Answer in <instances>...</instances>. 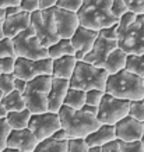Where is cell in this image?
I'll return each instance as SVG.
<instances>
[{
    "label": "cell",
    "mask_w": 144,
    "mask_h": 152,
    "mask_svg": "<svg viewBox=\"0 0 144 152\" xmlns=\"http://www.w3.org/2000/svg\"><path fill=\"white\" fill-rule=\"evenodd\" d=\"M111 4L112 0H83L77 11L80 25L99 31L101 28L119 23V18L112 14Z\"/></svg>",
    "instance_id": "cell-1"
},
{
    "label": "cell",
    "mask_w": 144,
    "mask_h": 152,
    "mask_svg": "<svg viewBox=\"0 0 144 152\" xmlns=\"http://www.w3.org/2000/svg\"><path fill=\"white\" fill-rule=\"evenodd\" d=\"M57 115L60 119L62 129L67 133L69 138H85L101 126L97 116L90 115L81 109H71L63 105Z\"/></svg>",
    "instance_id": "cell-2"
},
{
    "label": "cell",
    "mask_w": 144,
    "mask_h": 152,
    "mask_svg": "<svg viewBox=\"0 0 144 152\" xmlns=\"http://www.w3.org/2000/svg\"><path fill=\"white\" fill-rule=\"evenodd\" d=\"M105 92L120 99L136 101L144 98L143 78L130 73L129 70H120L119 73L109 74L105 85Z\"/></svg>",
    "instance_id": "cell-3"
},
{
    "label": "cell",
    "mask_w": 144,
    "mask_h": 152,
    "mask_svg": "<svg viewBox=\"0 0 144 152\" xmlns=\"http://www.w3.org/2000/svg\"><path fill=\"white\" fill-rule=\"evenodd\" d=\"M108 75L109 74L104 67H97L81 60L76 63V69L69 80L70 88H76L81 91H88L95 88V89L105 91Z\"/></svg>",
    "instance_id": "cell-4"
},
{
    "label": "cell",
    "mask_w": 144,
    "mask_h": 152,
    "mask_svg": "<svg viewBox=\"0 0 144 152\" xmlns=\"http://www.w3.org/2000/svg\"><path fill=\"white\" fill-rule=\"evenodd\" d=\"M52 75H38L27 81L23 92L25 107L31 113L48 112V94L51 89Z\"/></svg>",
    "instance_id": "cell-5"
},
{
    "label": "cell",
    "mask_w": 144,
    "mask_h": 152,
    "mask_svg": "<svg viewBox=\"0 0 144 152\" xmlns=\"http://www.w3.org/2000/svg\"><path fill=\"white\" fill-rule=\"evenodd\" d=\"M13 46L15 57H25V59L32 60L49 57L48 48L41 45V42L37 38L35 31L31 25L13 38Z\"/></svg>",
    "instance_id": "cell-6"
},
{
    "label": "cell",
    "mask_w": 144,
    "mask_h": 152,
    "mask_svg": "<svg viewBox=\"0 0 144 152\" xmlns=\"http://www.w3.org/2000/svg\"><path fill=\"white\" fill-rule=\"evenodd\" d=\"M31 27L34 28L35 35L39 39L42 46L49 48L60 39L56 31L53 9H39L31 13Z\"/></svg>",
    "instance_id": "cell-7"
},
{
    "label": "cell",
    "mask_w": 144,
    "mask_h": 152,
    "mask_svg": "<svg viewBox=\"0 0 144 152\" xmlns=\"http://www.w3.org/2000/svg\"><path fill=\"white\" fill-rule=\"evenodd\" d=\"M118 48L127 55L144 53V14H137L134 21L118 35Z\"/></svg>",
    "instance_id": "cell-8"
},
{
    "label": "cell",
    "mask_w": 144,
    "mask_h": 152,
    "mask_svg": "<svg viewBox=\"0 0 144 152\" xmlns=\"http://www.w3.org/2000/svg\"><path fill=\"white\" fill-rule=\"evenodd\" d=\"M130 101L120 99L109 94H104V98L98 106L97 119L101 124H116L118 121L129 115Z\"/></svg>",
    "instance_id": "cell-9"
},
{
    "label": "cell",
    "mask_w": 144,
    "mask_h": 152,
    "mask_svg": "<svg viewBox=\"0 0 144 152\" xmlns=\"http://www.w3.org/2000/svg\"><path fill=\"white\" fill-rule=\"evenodd\" d=\"M52 61L51 57L45 59H25V57H15L14 63V77L23 78L25 81L35 78L38 75H52Z\"/></svg>",
    "instance_id": "cell-10"
},
{
    "label": "cell",
    "mask_w": 144,
    "mask_h": 152,
    "mask_svg": "<svg viewBox=\"0 0 144 152\" xmlns=\"http://www.w3.org/2000/svg\"><path fill=\"white\" fill-rule=\"evenodd\" d=\"M62 127L60 119L57 113L53 112H43V113H32L29 123H28V129L34 133L37 137L38 142L42 140H46L53 135L56 130Z\"/></svg>",
    "instance_id": "cell-11"
},
{
    "label": "cell",
    "mask_w": 144,
    "mask_h": 152,
    "mask_svg": "<svg viewBox=\"0 0 144 152\" xmlns=\"http://www.w3.org/2000/svg\"><path fill=\"white\" fill-rule=\"evenodd\" d=\"M53 17H55V25L56 31L59 38H65V39H70L73 37V34L76 32L77 27L80 25L77 13L74 11H69L65 9H59L53 6Z\"/></svg>",
    "instance_id": "cell-12"
},
{
    "label": "cell",
    "mask_w": 144,
    "mask_h": 152,
    "mask_svg": "<svg viewBox=\"0 0 144 152\" xmlns=\"http://www.w3.org/2000/svg\"><path fill=\"white\" fill-rule=\"evenodd\" d=\"M118 48V41L113 39H107L98 35V38L94 42V46L88 53L84 56V61H87L90 64H94L97 67H104L105 60L109 56L111 52H113Z\"/></svg>",
    "instance_id": "cell-13"
},
{
    "label": "cell",
    "mask_w": 144,
    "mask_h": 152,
    "mask_svg": "<svg viewBox=\"0 0 144 152\" xmlns=\"http://www.w3.org/2000/svg\"><path fill=\"white\" fill-rule=\"evenodd\" d=\"M143 121H139L129 115L120 119L115 124L116 140H120V141H139L143 137Z\"/></svg>",
    "instance_id": "cell-14"
},
{
    "label": "cell",
    "mask_w": 144,
    "mask_h": 152,
    "mask_svg": "<svg viewBox=\"0 0 144 152\" xmlns=\"http://www.w3.org/2000/svg\"><path fill=\"white\" fill-rule=\"evenodd\" d=\"M69 88H70L69 80L52 77L51 89H49V94H48V110L53 112V113H57L60 110Z\"/></svg>",
    "instance_id": "cell-15"
},
{
    "label": "cell",
    "mask_w": 144,
    "mask_h": 152,
    "mask_svg": "<svg viewBox=\"0 0 144 152\" xmlns=\"http://www.w3.org/2000/svg\"><path fill=\"white\" fill-rule=\"evenodd\" d=\"M37 144V137L28 127L21 130H11L7 138V147L17 148L23 152H34Z\"/></svg>",
    "instance_id": "cell-16"
},
{
    "label": "cell",
    "mask_w": 144,
    "mask_h": 152,
    "mask_svg": "<svg viewBox=\"0 0 144 152\" xmlns=\"http://www.w3.org/2000/svg\"><path fill=\"white\" fill-rule=\"evenodd\" d=\"M29 25H31V14L27 11H20L3 20V34L4 37L13 39L17 34L27 29Z\"/></svg>",
    "instance_id": "cell-17"
},
{
    "label": "cell",
    "mask_w": 144,
    "mask_h": 152,
    "mask_svg": "<svg viewBox=\"0 0 144 152\" xmlns=\"http://www.w3.org/2000/svg\"><path fill=\"white\" fill-rule=\"evenodd\" d=\"M98 38V31L95 29H90L83 25H79L73 37L70 38L71 45L76 50H80L83 53H88L91 48L94 46V42Z\"/></svg>",
    "instance_id": "cell-18"
},
{
    "label": "cell",
    "mask_w": 144,
    "mask_h": 152,
    "mask_svg": "<svg viewBox=\"0 0 144 152\" xmlns=\"http://www.w3.org/2000/svg\"><path fill=\"white\" fill-rule=\"evenodd\" d=\"M85 142L88 147H104L105 144L112 142L116 140L115 126L113 124H101L95 131L85 137Z\"/></svg>",
    "instance_id": "cell-19"
},
{
    "label": "cell",
    "mask_w": 144,
    "mask_h": 152,
    "mask_svg": "<svg viewBox=\"0 0 144 152\" xmlns=\"http://www.w3.org/2000/svg\"><path fill=\"white\" fill-rule=\"evenodd\" d=\"M76 60L74 55H66L57 59H53L52 61V77L57 78H66L70 80L71 74L76 69Z\"/></svg>",
    "instance_id": "cell-20"
},
{
    "label": "cell",
    "mask_w": 144,
    "mask_h": 152,
    "mask_svg": "<svg viewBox=\"0 0 144 152\" xmlns=\"http://www.w3.org/2000/svg\"><path fill=\"white\" fill-rule=\"evenodd\" d=\"M126 59H127V53L116 48L113 52L109 53V56L105 60L104 69L108 71V74H115L119 73L120 70H123L126 67Z\"/></svg>",
    "instance_id": "cell-21"
},
{
    "label": "cell",
    "mask_w": 144,
    "mask_h": 152,
    "mask_svg": "<svg viewBox=\"0 0 144 152\" xmlns=\"http://www.w3.org/2000/svg\"><path fill=\"white\" fill-rule=\"evenodd\" d=\"M31 112L28 110L27 107H24L23 110H15V112H7L6 115V120L11 130H21L27 129L29 119H31Z\"/></svg>",
    "instance_id": "cell-22"
},
{
    "label": "cell",
    "mask_w": 144,
    "mask_h": 152,
    "mask_svg": "<svg viewBox=\"0 0 144 152\" xmlns=\"http://www.w3.org/2000/svg\"><path fill=\"white\" fill-rule=\"evenodd\" d=\"M74 52L76 49L71 45V41L70 39H65V38H60L57 42H55L53 45H51L48 48V56L52 60L66 55H74Z\"/></svg>",
    "instance_id": "cell-23"
},
{
    "label": "cell",
    "mask_w": 144,
    "mask_h": 152,
    "mask_svg": "<svg viewBox=\"0 0 144 152\" xmlns=\"http://www.w3.org/2000/svg\"><path fill=\"white\" fill-rule=\"evenodd\" d=\"M1 105L4 106L7 112H15V110H23L25 107V101H24L23 94L13 89L11 92L6 94L1 98Z\"/></svg>",
    "instance_id": "cell-24"
},
{
    "label": "cell",
    "mask_w": 144,
    "mask_h": 152,
    "mask_svg": "<svg viewBox=\"0 0 144 152\" xmlns=\"http://www.w3.org/2000/svg\"><path fill=\"white\" fill-rule=\"evenodd\" d=\"M67 141H57L53 140L52 137L46 140H42L37 144V147L34 149V152H67Z\"/></svg>",
    "instance_id": "cell-25"
},
{
    "label": "cell",
    "mask_w": 144,
    "mask_h": 152,
    "mask_svg": "<svg viewBox=\"0 0 144 152\" xmlns=\"http://www.w3.org/2000/svg\"><path fill=\"white\" fill-rule=\"evenodd\" d=\"M63 105L69 106L71 109H81L85 105V91L76 89V88H69L66 94Z\"/></svg>",
    "instance_id": "cell-26"
},
{
    "label": "cell",
    "mask_w": 144,
    "mask_h": 152,
    "mask_svg": "<svg viewBox=\"0 0 144 152\" xmlns=\"http://www.w3.org/2000/svg\"><path fill=\"white\" fill-rule=\"evenodd\" d=\"M125 69L144 78V53L143 55H127Z\"/></svg>",
    "instance_id": "cell-27"
},
{
    "label": "cell",
    "mask_w": 144,
    "mask_h": 152,
    "mask_svg": "<svg viewBox=\"0 0 144 152\" xmlns=\"http://www.w3.org/2000/svg\"><path fill=\"white\" fill-rule=\"evenodd\" d=\"M129 116L134 117L139 121L144 123V102L143 99H136V101H130V106H129Z\"/></svg>",
    "instance_id": "cell-28"
},
{
    "label": "cell",
    "mask_w": 144,
    "mask_h": 152,
    "mask_svg": "<svg viewBox=\"0 0 144 152\" xmlns=\"http://www.w3.org/2000/svg\"><path fill=\"white\" fill-rule=\"evenodd\" d=\"M116 142L120 152H144L141 140H139V141H120V140H116Z\"/></svg>",
    "instance_id": "cell-29"
},
{
    "label": "cell",
    "mask_w": 144,
    "mask_h": 152,
    "mask_svg": "<svg viewBox=\"0 0 144 152\" xmlns=\"http://www.w3.org/2000/svg\"><path fill=\"white\" fill-rule=\"evenodd\" d=\"M0 57H15L11 38H1L0 39Z\"/></svg>",
    "instance_id": "cell-30"
},
{
    "label": "cell",
    "mask_w": 144,
    "mask_h": 152,
    "mask_svg": "<svg viewBox=\"0 0 144 152\" xmlns=\"http://www.w3.org/2000/svg\"><path fill=\"white\" fill-rule=\"evenodd\" d=\"M88 145L84 138H69L67 152H88Z\"/></svg>",
    "instance_id": "cell-31"
},
{
    "label": "cell",
    "mask_w": 144,
    "mask_h": 152,
    "mask_svg": "<svg viewBox=\"0 0 144 152\" xmlns=\"http://www.w3.org/2000/svg\"><path fill=\"white\" fill-rule=\"evenodd\" d=\"M104 94L105 91H101V89H88L85 91V103L88 105H94V106H99L101 101L104 98Z\"/></svg>",
    "instance_id": "cell-32"
},
{
    "label": "cell",
    "mask_w": 144,
    "mask_h": 152,
    "mask_svg": "<svg viewBox=\"0 0 144 152\" xmlns=\"http://www.w3.org/2000/svg\"><path fill=\"white\" fill-rule=\"evenodd\" d=\"M14 89V74H1L0 75V91L3 92V95L11 92Z\"/></svg>",
    "instance_id": "cell-33"
},
{
    "label": "cell",
    "mask_w": 144,
    "mask_h": 152,
    "mask_svg": "<svg viewBox=\"0 0 144 152\" xmlns=\"http://www.w3.org/2000/svg\"><path fill=\"white\" fill-rule=\"evenodd\" d=\"M136 17H137V14L130 11V10H127L120 18H119V23H118V35H119L122 31H125L126 28L129 27V25L136 20Z\"/></svg>",
    "instance_id": "cell-34"
},
{
    "label": "cell",
    "mask_w": 144,
    "mask_h": 152,
    "mask_svg": "<svg viewBox=\"0 0 144 152\" xmlns=\"http://www.w3.org/2000/svg\"><path fill=\"white\" fill-rule=\"evenodd\" d=\"M10 131H11V127L9 126L6 117L0 119V151L7 147V138H9Z\"/></svg>",
    "instance_id": "cell-35"
},
{
    "label": "cell",
    "mask_w": 144,
    "mask_h": 152,
    "mask_svg": "<svg viewBox=\"0 0 144 152\" xmlns=\"http://www.w3.org/2000/svg\"><path fill=\"white\" fill-rule=\"evenodd\" d=\"M81 4H83V0H57L56 1V7L69 10V11H74V13L79 11Z\"/></svg>",
    "instance_id": "cell-36"
},
{
    "label": "cell",
    "mask_w": 144,
    "mask_h": 152,
    "mask_svg": "<svg viewBox=\"0 0 144 152\" xmlns=\"http://www.w3.org/2000/svg\"><path fill=\"white\" fill-rule=\"evenodd\" d=\"M14 63H15V57H0V75L13 73Z\"/></svg>",
    "instance_id": "cell-37"
},
{
    "label": "cell",
    "mask_w": 144,
    "mask_h": 152,
    "mask_svg": "<svg viewBox=\"0 0 144 152\" xmlns=\"http://www.w3.org/2000/svg\"><path fill=\"white\" fill-rule=\"evenodd\" d=\"M98 35L102 38H107V39L118 41V23L113 24V25H109V27L101 28V29L98 31Z\"/></svg>",
    "instance_id": "cell-38"
},
{
    "label": "cell",
    "mask_w": 144,
    "mask_h": 152,
    "mask_svg": "<svg viewBox=\"0 0 144 152\" xmlns=\"http://www.w3.org/2000/svg\"><path fill=\"white\" fill-rule=\"evenodd\" d=\"M127 6H126V3L123 1V0H112V4H111V11L112 14L115 15V17H118V18H120L122 15L127 11Z\"/></svg>",
    "instance_id": "cell-39"
},
{
    "label": "cell",
    "mask_w": 144,
    "mask_h": 152,
    "mask_svg": "<svg viewBox=\"0 0 144 152\" xmlns=\"http://www.w3.org/2000/svg\"><path fill=\"white\" fill-rule=\"evenodd\" d=\"M20 9H21V11H27V13L31 14L39 10V0H21Z\"/></svg>",
    "instance_id": "cell-40"
},
{
    "label": "cell",
    "mask_w": 144,
    "mask_h": 152,
    "mask_svg": "<svg viewBox=\"0 0 144 152\" xmlns=\"http://www.w3.org/2000/svg\"><path fill=\"white\" fill-rule=\"evenodd\" d=\"M127 9L136 14H144V0H123Z\"/></svg>",
    "instance_id": "cell-41"
},
{
    "label": "cell",
    "mask_w": 144,
    "mask_h": 152,
    "mask_svg": "<svg viewBox=\"0 0 144 152\" xmlns=\"http://www.w3.org/2000/svg\"><path fill=\"white\" fill-rule=\"evenodd\" d=\"M25 85H27V81H25V80L14 77V89H15V91H18V92L23 94L24 89H25Z\"/></svg>",
    "instance_id": "cell-42"
},
{
    "label": "cell",
    "mask_w": 144,
    "mask_h": 152,
    "mask_svg": "<svg viewBox=\"0 0 144 152\" xmlns=\"http://www.w3.org/2000/svg\"><path fill=\"white\" fill-rule=\"evenodd\" d=\"M52 138H53V140H57V141H65V140H69V135H67V133H66L65 130L60 127L59 130H56L55 133H53Z\"/></svg>",
    "instance_id": "cell-43"
},
{
    "label": "cell",
    "mask_w": 144,
    "mask_h": 152,
    "mask_svg": "<svg viewBox=\"0 0 144 152\" xmlns=\"http://www.w3.org/2000/svg\"><path fill=\"white\" fill-rule=\"evenodd\" d=\"M102 152H120L119 151V147H118L116 140L112 141V142H108L102 147Z\"/></svg>",
    "instance_id": "cell-44"
},
{
    "label": "cell",
    "mask_w": 144,
    "mask_h": 152,
    "mask_svg": "<svg viewBox=\"0 0 144 152\" xmlns=\"http://www.w3.org/2000/svg\"><path fill=\"white\" fill-rule=\"evenodd\" d=\"M57 0H39V9L45 10V9H52L53 6H56Z\"/></svg>",
    "instance_id": "cell-45"
},
{
    "label": "cell",
    "mask_w": 144,
    "mask_h": 152,
    "mask_svg": "<svg viewBox=\"0 0 144 152\" xmlns=\"http://www.w3.org/2000/svg\"><path fill=\"white\" fill-rule=\"evenodd\" d=\"M81 110L87 112V113H90V115L97 116V113H98V106H94V105H88V103H85V105L81 107Z\"/></svg>",
    "instance_id": "cell-46"
},
{
    "label": "cell",
    "mask_w": 144,
    "mask_h": 152,
    "mask_svg": "<svg viewBox=\"0 0 144 152\" xmlns=\"http://www.w3.org/2000/svg\"><path fill=\"white\" fill-rule=\"evenodd\" d=\"M21 11L20 9V6H9V7H6L4 9V13H6V17H9V15H13V14H17ZM4 17V18H6Z\"/></svg>",
    "instance_id": "cell-47"
},
{
    "label": "cell",
    "mask_w": 144,
    "mask_h": 152,
    "mask_svg": "<svg viewBox=\"0 0 144 152\" xmlns=\"http://www.w3.org/2000/svg\"><path fill=\"white\" fill-rule=\"evenodd\" d=\"M20 1L21 0H0V7L6 9L9 6H20Z\"/></svg>",
    "instance_id": "cell-48"
},
{
    "label": "cell",
    "mask_w": 144,
    "mask_h": 152,
    "mask_svg": "<svg viewBox=\"0 0 144 152\" xmlns=\"http://www.w3.org/2000/svg\"><path fill=\"white\" fill-rule=\"evenodd\" d=\"M1 98H3V92L0 91V119L6 117V115H7V110L4 109V106L1 105Z\"/></svg>",
    "instance_id": "cell-49"
},
{
    "label": "cell",
    "mask_w": 144,
    "mask_h": 152,
    "mask_svg": "<svg viewBox=\"0 0 144 152\" xmlns=\"http://www.w3.org/2000/svg\"><path fill=\"white\" fill-rule=\"evenodd\" d=\"M0 152H23V151H20V149H17V148H13V147H6L4 149H1Z\"/></svg>",
    "instance_id": "cell-50"
},
{
    "label": "cell",
    "mask_w": 144,
    "mask_h": 152,
    "mask_svg": "<svg viewBox=\"0 0 144 152\" xmlns=\"http://www.w3.org/2000/svg\"><path fill=\"white\" fill-rule=\"evenodd\" d=\"M88 152H102V147H90Z\"/></svg>",
    "instance_id": "cell-51"
},
{
    "label": "cell",
    "mask_w": 144,
    "mask_h": 152,
    "mask_svg": "<svg viewBox=\"0 0 144 152\" xmlns=\"http://www.w3.org/2000/svg\"><path fill=\"white\" fill-rule=\"evenodd\" d=\"M4 38V34H3V21L0 20V39Z\"/></svg>",
    "instance_id": "cell-52"
},
{
    "label": "cell",
    "mask_w": 144,
    "mask_h": 152,
    "mask_svg": "<svg viewBox=\"0 0 144 152\" xmlns=\"http://www.w3.org/2000/svg\"><path fill=\"white\" fill-rule=\"evenodd\" d=\"M4 17H6L4 9H1V7H0V20H1V21H3V20H4Z\"/></svg>",
    "instance_id": "cell-53"
},
{
    "label": "cell",
    "mask_w": 144,
    "mask_h": 152,
    "mask_svg": "<svg viewBox=\"0 0 144 152\" xmlns=\"http://www.w3.org/2000/svg\"><path fill=\"white\" fill-rule=\"evenodd\" d=\"M144 124V123H143ZM141 142H143V148H144V130H143V137H141Z\"/></svg>",
    "instance_id": "cell-54"
},
{
    "label": "cell",
    "mask_w": 144,
    "mask_h": 152,
    "mask_svg": "<svg viewBox=\"0 0 144 152\" xmlns=\"http://www.w3.org/2000/svg\"><path fill=\"white\" fill-rule=\"evenodd\" d=\"M143 84H144V78H143Z\"/></svg>",
    "instance_id": "cell-55"
},
{
    "label": "cell",
    "mask_w": 144,
    "mask_h": 152,
    "mask_svg": "<svg viewBox=\"0 0 144 152\" xmlns=\"http://www.w3.org/2000/svg\"><path fill=\"white\" fill-rule=\"evenodd\" d=\"M143 102H144V98H143Z\"/></svg>",
    "instance_id": "cell-56"
}]
</instances>
